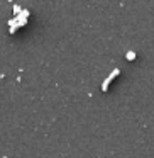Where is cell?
<instances>
[{
	"instance_id": "7a4b0ae2",
	"label": "cell",
	"mask_w": 154,
	"mask_h": 158,
	"mask_svg": "<svg viewBox=\"0 0 154 158\" xmlns=\"http://www.w3.org/2000/svg\"><path fill=\"white\" fill-rule=\"evenodd\" d=\"M125 58L129 60V61H132V60H136V53H134V51H127Z\"/></svg>"
},
{
	"instance_id": "6da1fadb",
	"label": "cell",
	"mask_w": 154,
	"mask_h": 158,
	"mask_svg": "<svg viewBox=\"0 0 154 158\" xmlns=\"http://www.w3.org/2000/svg\"><path fill=\"white\" fill-rule=\"evenodd\" d=\"M119 73H120V70H117V68H115V70H113V72L110 73L109 77H107L105 80H103V82H102V92H107V90H109V85H110V82H112V80L115 78V77L119 75Z\"/></svg>"
},
{
	"instance_id": "3957f363",
	"label": "cell",
	"mask_w": 154,
	"mask_h": 158,
	"mask_svg": "<svg viewBox=\"0 0 154 158\" xmlns=\"http://www.w3.org/2000/svg\"><path fill=\"white\" fill-rule=\"evenodd\" d=\"M21 12H22V9L19 7V5H14V14H15V15H19Z\"/></svg>"
}]
</instances>
